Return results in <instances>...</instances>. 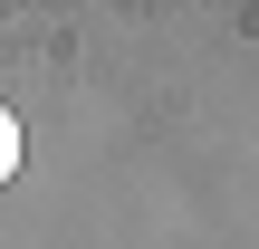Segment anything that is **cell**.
<instances>
[{"label":"cell","mask_w":259,"mask_h":249,"mask_svg":"<svg viewBox=\"0 0 259 249\" xmlns=\"http://www.w3.org/2000/svg\"><path fill=\"white\" fill-rule=\"evenodd\" d=\"M10 173H19V115L0 106V182H10Z\"/></svg>","instance_id":"6da1fadb"}]
</instances>
